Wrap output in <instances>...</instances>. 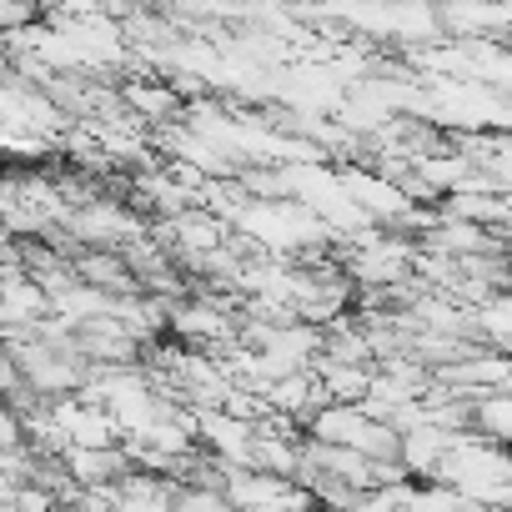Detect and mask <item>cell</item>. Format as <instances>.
Segmentation results:
<instances>
[{
  "label": "cell",
  "mask_w": 512,
  "mask_h": 512,
  "mask_svg": "<svg viewBox=\"0 0 512 512\" xmlns=\"http://www.w3.org/2000/svg\"><path fill=\"white\" fill-rule=\"evenodd\" d=\"M121 101H126V111L136 121H176V116H186V101L171 86H161V81H131L121 91Z\"/></svg>",
  "instance_id": "1"
}]
</instances>
